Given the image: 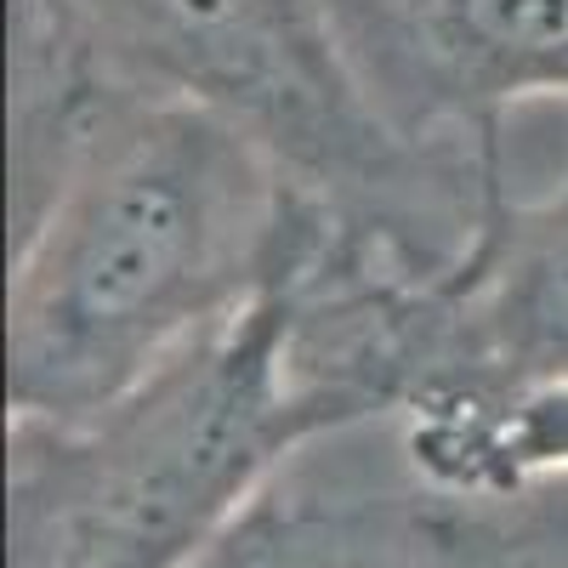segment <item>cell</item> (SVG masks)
I'll return each mask as SVG.
<instances>
[{
  "label": "cell",
  "instance_id": "cell-6",
  "mask_svg": "<svg viewBox=\"0 0 568 568\" xmlns=\"http://www.w3.org/2000/svg\"><path fill=\"white\" fill-rule=\"evenodd\" d=\"M358 433L302 449L200 568H517L484 506L426 489L404 466L393 420L382 460L353 449Z\"/></svg>",
  "mask_w": 568,
  "mask_h": 568
},
{
  "label": "cell",
  "instance_id": "cell-1",
  "mask_svg": "<svg viewBox=\"0 0 568 568\" xmlns=\"http://www.w3.org/2000/svg\"><path fill=\"white\" fill-rule=\"evenodd\" d=\"M336 227L267 142L182 98L114 103L12 222L7 415L80 420L251 313Z\"/></svg>",
  "mask_w": 568,
  "mask_h": 568
},
{
  "label": "cell",
  "instance_id": "cell-8",
  "mask_svg": "<svg viewBox=\"0 0 568 568\" xmlns=\"http://www.w3.org/2000/svg\"><path fill=\"white\" fill-rule=\"evenodd\" d=\"M484 506V500H471ZM484 517L517 568H568V484H546L517 500H489Z\"/></svg>",
  "mask_w": 568,
  "mask_h": 568
},
{
  "label": "cell",
  "instance_id": "cell-5",
  "mask_svg": "<svg viewBox=\"0 0 568 568\" xmlns=\"http://www.w3.org/2000/svg\"><path fill=\"white\" fill-rule=\"evenodd\" d=\"M364 91L420 149L506 154V114L568 103V0H329Z\"/></svg>",
  "mask_w": 568,
  "mask_h": 568
},
{
  "label": "cell",
  "instance_id": "cell-3",
  "mask_svg": "<svg viewBox=\"0 0 568 568\" xmlns=\"http://www.w3.org/2000/svg\"><path fill=\"white\" fill-rule=\"evenodd\" d=\"M131 91L227 114L342 233L444 267L506 154L420 149L364 91L329 0H34Z\"/></svg>",
  "mask_w": 568,
  "mask_h": 568
},
{
  "label": "cell",
  "instance_id": "cell-7",
  "mask_svg": "<svg viewBox=\"0 0 568 568\" xmlns=\"http://www.w3.org/2000/svg\"><path fill=\"white\" fill-rule=\"evenodd\" d=\"M393 444L415 478L449 500L489 506L568 484V375L420 404L393 420Z\"/></svg>",
  "mask_w": 568,
  "mask_h": 568
},
{
  "label": "cell",
  "instance_id": "cell-4",
  "mask_svg": "<svg viewBox=\"0 0 568 568\" xmlns=\"http://www.w3.org/2000/svg\"><path fill=\"white\" fill-rule=\"evenodd\" d=\"M291 296L302 369L375 426L568 375V165L546 194H511L495 171L466 245L433 273L329 227Z\"/></svg>",
  "mask_w": 568,
  "mask_h": 568
},
{
  "label": "cell",
  "instance_id": "cell-2",
  "mask_svg": "<svg viewBox=\"0 0 568 568\" xmlns=\"http://www.w3.org/2000/svg\"><path fill=\"white\" fill-rule=\"evenodd\" d=\"M296 273L109 409L7 415V568H200L302 449L369 426L296 358Z\"/></svg>",
  "mask_w": 568,
  "mask_h": 568
}]
</instances>
